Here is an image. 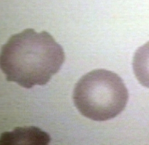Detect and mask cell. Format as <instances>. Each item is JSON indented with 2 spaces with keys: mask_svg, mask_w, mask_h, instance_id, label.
Wrapping results in <instances>:
<instances>
[{
  "mask_svg": "<svg viewBox=\"0 0 149 145\" xmlns=\"http://www.w3.org/2000/svg\"><path fill=\"white\" fill-rule=\"evenodd\" d=\"M65 58L61 46L49 33L26 29L13 35L2 46L0 66L8 81L30 89L47 84Z\"/></svg>",
  "mask_w": 149,
  "mask_h": 145,
  "instance_id": "1",
  "label": "cell"
},
{
  "mask_svg": "<svg viewBox=\"0 0 149 145\" xmlns=\"http://www.w3.org/2000/svg\"><path fill=\"white\" fill-rule=\"evenodd\" d=\"M73 98L81 115L95 121H106L125 109L129 92L117 74L106 69H95L76 83Z\"/></svg>",
  "mask_w": 149,
  "mask_h": 145,
  "instance_id": "2",
  "label": "cell"
},
{
  "mask_svg": "<svg viewBox=\"0 0 149 145\" xmlns=\"http://www.w3.org/2000/svg\"><path fill=\"white\" fill-rule=\"evenodd\" d=\"M50 136L35 127H17L11 132H5L1 136V145H47Z\"/></svg>",
  "mask_w": 149,
  "mask_h": 145,
  "instance_id": "3",
  "label": "cell"
},
{
  "mask_svg": "<svg viewBox=\"0 0 149 145\" xmlns=\"http://www.w3.org/2000/svg\"><path fill=\"white\" fill-rule=\"evenodd\" d=\"M132 67L137 81L142 86L149 88V41L136 50Z\"/></svg>",
  "mask_w": 149,
  "mask_h": 145,
  "instance_id": "4",
  "label": "cell"
}]
</instances>
